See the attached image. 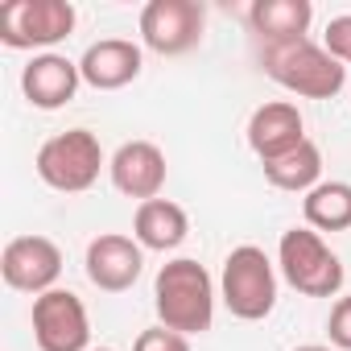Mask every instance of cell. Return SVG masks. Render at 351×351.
<instances>
[{
    "instance_id": "obj_1",
    "label": "cell",
    "mask_w": 351,
    "mask_h": 351,
    "mask_svg": "<svg viewBox=\"0 0 351 351\" xmlns=\"http://www.w3.org/2000/svg\"><path fill=\"white\" fill-rule=\"evenodd\" d=\"M153 310H157L161 326L178 330L186 339L211 330V322H215V281H211V273L191 256L161 265V273L153 281Z\"/></svg>"
},
{
    "instance_id": "obj_2",
    "label": "cell",
    "mask_w": 351,
    "mask_h": 351,
    "mask_svg": "<svg viewBox=\"0 0 351 351\" xmlns=\"http://www.w3.org/2000/svg\"><path fill=\"white\" fill-rule=\"evenodd\" d=\"M261 66L273 83L302 99H335L347 83V66L335 62L318 42L298 38V42H277L261 46Z\"/></svg>"
},
{
    "instance_id": "obj_3",
    "label": "cell",
    "mask_w": 351,
    "mask_h": 351,
    "mask_svg": "<svg viewBox=\"0 0 351 351\" xmlns=\"http://www.w3.org/2000/svg\"><path fill=\"white\" fill-rule=\"evenodd\" d=\"M219 298L232 310V318H244V322H261V318L273 314V306H277V269L265 256V248L240 244V248L228 252L223 277H219Z\"/></svg>"
},
{
    "instance_id": "obj_4",
    "label": "cell",
    "mask_w": 351,
    "mask_h": 351,
    "mask_svg": "<svg viewBox=\"0 0 351 351\" xmlns=\"http://www.w3.org/2000/svg\"><path fill=\"white\" fill-rule=\"evenodd\" d=\"M38 178L58 191V195H83L99 182V169H104V149L99 136L87 128H66L58 136H50L38 157H34Z\"/></svg>"
},
{
    "instance_id": "obj_5",
    "label": "cell",
    "mask_w": 351,
    "mask_h": 351,
    "mask_svg": "<svg viewBox=\"0 0 351 351\" xmlns=\"http://www.w3.org/2000/svg\"><path fill=\"white\" fill-rule=\"evenodd\" d=\"M277 269L302 298H335L343 289V261L314 228H289L277 244Z\"/></svg>"
},
{
    "instance_id": "obj_6",
    "label": "cell",
    "mask_w": 351,
    "mask_h": 351,
    "mask_svg": "<svg viewBox=\"0 0 351 351\" xmlns=\"http://www.w3.org/2000/svg\"><path fill=\"white\" fill-rule=\"evenodd\" d=\"M75 21L79 13L71 0H9L0 9V42L9 50H46L71 38Z\"/></svg>"
},
{
    "instance_id": "obj_7",
    "label": "cell",
    "mask_w": 351,
    "mask_h": 351,
    "mask_svg": "<svg viewBox=\"0 0 351 351\" xmlns=\"http://www.w3.org/2000/svg\"><path fill=\"white\" fill-rule=\"evenodd\" d=\"M203 29L207 13L199 0H149L141 9V42L161 58L191 54L203 42Z\"/></svg>"
},
{
    "instance_id": "obj_8",
    "label": "cell",
    "mask_w": 351,
    "mask_h": 351,
    "mask_svg": "<svg viewBox=\"0 0 351 351\" xmlns=\"http://www.w3.org/2000/svg\"><path fill=\"white\" fill-rule=\"evenodd\" d=\"M0 277H5L9 289L42 298L50 289H58L62 248L50 236H17V240L5 244V252H0Z\"/></svg>"
},
{
    "instance_id": "obj_9",
    "label": "cell",
    "mask_w": 351,
    "mask_h": 351,
    "mask_svg": "<svg viewBox=\"0 0 351 351\" xmlns=\"http://www.w3.org/2000/svg\"><path fill=\"white\" fill-rule=\"evenodd\" d=\"M34 339L42 351H87L91 322L83 298L71 289H50L34 298Z\"/></svg>"
},
{
    "instance_id": "obj_10",
    "label": "cell",
    "mask_w": 351,
    "mask_h": 351,
    "mask_svg": "<svg viewBox=\"0 0 351 351\" xmlns=\"http://www.w3.org/2000/svg\"><path fill=\"white\" fill-rule=\"evenodd\" d=\"M87 281L104 293H124L136 285L141 269H145V248L132 236L120 232H104L87 244Z\"/></svg>"
},
{
    "instance_id": "obj_11",
    "label": "cell",
    "mask_w": 351,
    "mask_h": 351,
    "mask_svg": "<svg viewBox=\"0 0 351 351\" xmlns=\"http://www.w3.org/2000/svg\"><path fill=\"white\" fill-rule=\"evenodd\" d=\"M108 173H112V186L124 195V199H157L161 186H165V153L153 145V141H124L112 161H108Z\"/></svg>"
},
{
    "instance_id": "obj_12",
    "label": "cell",
    "mask_w": 351,
    "mask_h": 351,
    "mask_svg": "<svg viewBox=\"0 0 351 351\" xmlns=\"http://www.w3.org/2000/svg\"><path fill=\"white\" fill-rule=\"evenodd\" d=\"M145 66V54L136 42L128 38H104V42H91L79 58V75L87 87L95 91H120L128 87Z\"/></svg>"
},
{
    "instance_id": "obj_13",
    "label": "cell",
    "mask_w": 351,
    "mask_h": 351,
    "mask_svg": "<svg viewBox=\"0 0 351 351\" xmlns=\"http://www.w3.org/2000/svg\"><path fill=\"white\" fill-rule=\"evenodd\" d=\"M83 75H79V62H71L66 54H34V62L21 71V91L34 108L42 112H58L75 99Z\"/></svg>"
},
{
    "instance_id": "obj_14",
    "label": "cell",
    "mask_w": 351,
    "mask_h": 351,
    "mask_svg": "<svg viewBox=\"0 0 351 351\" xmlns=\"http://www.w3.org/2000/svg\"><path fill=\"white\" fill-rule=\"evenodd\" d=\"M302 141H306V120H302L298 104H289V99L261 104V108L248 116V149H252L261 161H273V157L298 149Z\"/></svg>"
},
{
    "instance_id": "obj_15",
    "label": "cell",
    "mask_w": 351,
    "mask_h": 351,
    "mask_svg": "<svg viewBox=\"0 0 351 351\" xmlns=\"http://www.w3.org/2000/svg\"><path fill=\"white\" fill-rule=\"evenodd\" d=\"M186 236H191V219L169 199H149L132 215V240L149 252H173Z\"/></svg>"
},
{
    "instance_id": "obj_16",
    "label": "cell",
    "mask_w": 351,
    "mask_h": 351,
    "mask_svg": "<svg viewBox=\"0 0 351 351\" xmlns=\"http://www.w3.org/2000/svg\"><path fill=\"white\" fill-rule=\"evenodd\" d=\"M248 21H252L261 46L298 42V38H306V29L314 21V5L310 0H256L248 9Z\"/></svg>"
},
{
    "instance_id": "obj_17",
    "label": "cell",
    "mask_w": 351,
    "mask_h": 351,
    "mask_svg": "<svg viewBox=\"0 0 351 351\" xmlns=\"http://www.w3.org/2000/svg\"><path fill=\"white\" fill-rule=\"evenodd\" d=\"M269 186L285 191V195H310L318 182H322V149L306 136L298 149L273 157V161H261Z\"/></svg>"
},
{
    "instance_id": "obj_18",
    "label": "cell",
    "mask_w": 351,
    "mask_h": 351,
    "mask_svg": "<svg viewBox=\"0 0 351 351\" xmlns=\"http://www.w3.org/2000/svg\"><path fill=\"white\" fill-rule=\"evenodd\" d=\"M306 228L314 232H347L351 228V182H318L302 199Z\"/></svg>"
},
{
    "instance_id": "obj_19",
    "label": "cell",
    "mask_w": 351,
    "mask_h": 351,
    "mask_svg": "<svg viewBox=\"0 0 351 351\" xmlns=\"http://www.w3.org/2000/svg\"><path fill=\"white\" fill-rule=\"evenodd\" d=\"M132 351H191V339L157 322V326H149V330H141V335H136Z\"/></svg>"
},
{
    "instance_id": "obj_20",
    "label": "cell",
    "mask_w": 351,
    "mask_h": 351,
    "mask_svg": "<svg viewBox=\"0 0 351 351\" xmlns=\"http://www.w3.org/2000/svg\"><path fill=\"white\" fill-rule=\"evenodd\" d=\"M322 50H326L335 62H351V13H343V17H330V21H326Z\"/></svg>"
},
{
    "instance_id": "obj_21",
    "label": "cell",
    "mask_w": 351,
    "mask_h": 351,
    "mask_svg": "<svg viewBox=\"0 0 351 351\" xmlns=\"http://www.w3.org/2000/svg\"><path fill=\"white\" fill-rule=\"evenodd\" d=\"M326 335H330V347H339V351H351V298H339V302L330 306Z\"/></svg>"
},
{
    "instance_id": "obj_22",
    "label": "cell",
    "mask_w": 351,
    "mask_h": 351,
    "mask_svg": "<svg viewBox=\"0 0 351 351\" xmlns=\"http://www.w3.org/2000/svg\"><path fill=\"white\" fill-rule=\"evenodd\" d=\"M293 351H330V347H322V343H306V347H293Z\"/></svg>"
},
{
    "instance_id": "obj_23",
    "label": "cell",
    "mask_w": 351,
    "mask_h": 351,
    "mask_svg": "<svg viewBox=\"0 0 351 351\" xmlns=\"http://www.w3.org/2000/svg\"><path fill=\"white\" fill-rule=\"evenodd\" d=\"M99 351H112V347H99Z\"/></svg>"
}]
</instances>
